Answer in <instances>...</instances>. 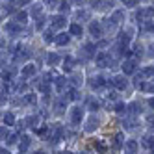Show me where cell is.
<instances>
[{"instance_id": "7bdbcfd3", "label": "cell", "mask_w": 154, "mask_h": 154, "mask_svg": "<svg viewBox=\"0 0 154 154\" xmlns=\"http://www.w3.org/2000/svg\"><path fill=\"white\" fill-rule=\"evenodd\" d=\"M134 54H136V56H141V54H143V47L141 45H136L134 47Z\"/></svg>"}, {"instance_id": "44dd1931", "label": "cell", "mask_w": 154, "mask_h": 154, "mask_svg": "<svg viewBox=\"0 0 154 154\" xmlns=\"http://www.w3.org/2000/svg\"><path fill=\"white\" fill-rule=\"evenodd\" d=\"M13 74H15V67H11V69H4V71H2V80H4V82H9Z\"/></svg>"}, {"instance_id": "8d00e7d4", "label": "cell", "mask_w": 154, "mask_h": 154, "mask_svg": "<svg viewBox=\"0 0 154 154\" xmlns=\"http://www.w3.org/2000/svg\"><path fill=\"white\" fill-rule=\"evenodd\" d=\"M115 112H117V113H126V106H125L123 102H117V104H115Z\"/></svg>"}, {"instance_id": "4dcf8cb0", "label": "cell", "mask_w": 154, "mask_h": 154, "mask_svg": "<svg viewBox=\"0 0 154 154\" xmlns=\"http://www.w3.org/2000/svg\"><path fill=\"white\" fill-rule=\"evenodd\" d=\"M87 108H89L91 112H97V109L100 108V102H98V100H93V98H91V100L87 102Z\"/></svg>"}, {"instance_id": "5b68a950", "label": "cell", "mask_w": 154, "mask_h": 154, "mask_svg": "<svg viewBox=\"0 0 154 154\" xmlns=\"http://www.w3.org/2000/svg\"><path fill=\"white\" fill-rule=\"evenodd\" d=\"M4 30H6V34H9V35H17V34H20V24L19 23H6V26H4Z\"/></svg>"}, {"instance_id": "d590c367", "label": "cell", "mask_w": 154, "mask_h": 154, "mask_svg": "<svg viewBox=\"0 0 154 154\" xmlns=\"http://www.w3.org/2000/svg\"><path fill=\"white\" fill-rule=\"evenodd\" d=\"M30 15L32 17H35V15H41V6H32V9H30Z\"/></svg>"}, {"instance_id": "ffe728a7", "label": "cell", "mask_w": 154, "mask_h": 154, "mask_svg": "<svg viewBox=\"0 0 154 154\" xmlns=\"http://www.w3.org/2000/svg\"><path fill=\"white\" fill-rule=\"evenodd\" d=\"M104 84H106V78H104V76H97V78L91 80V87H93V89H97V87H100V85H104Z\"/></svg>"}, {"instance_id": "3957f363", "label": "cell", "mask_w": 154, "mask_h": 154, "mask_svg": "<svg viewBox=\"0 0 154 154\" xmlns=\"http://www.w3.org/2000/svg\"><path fill=\"white\" fill-rule=\"evenodd\" d=\"M82 119H84V109L78 108V106L72 108V109H71V121H72V125H80Z\"/></svg>"}, {"instance_id": "ee69618b", "label": "cell", "mask_w": 154, "mask_h": 154, "mask_svg": "<svg viewBox=\"0 0 154 154\" xmlns=\"http://www.w3.org/2000/svg\"><path fill=\"white\" fill-rule=\"evenodd\" d=\"M26 102L34 104V102H35V97H34V95H26Z\"/></svg>"}, {"instance_id": "681fc988", "label": "cell", "mask_w": 154, "mask_h": 154, "mask_svg": "<svg viewBox=\"0 0 154 154\" xmlns=\"http://www.w3.org/2000/svg\"><path fill=\"white\" fill-rule=\"evenodd\" d=\"M0 154H9V152H8L6 149H2V147H0Z\"/></svg>"}, {"instance_id": "52a82bcc", "label": "cell", "mask_w": 154, "mask_h": 154, "mask_svg": "<svg viewBox=\"0 0 154 154\" xmlns=\"http://www.w3.org/2000/svg\"><path fill=\"white\" fill-rule=\"evenodd\" d=\"M98 125H100V119L98 117H89L87 119V125H85V132H93V130H97L98 128Z\"/></svg>"}, {"instance_id": "d6a6232c", "label": "cell", "mask_w": 154, "mask_h": 154, "mask_svg": "<svg viewBox=\"0 0 154 154\" xmlns=\"http://www.w3.org/2000/svg\"><path fill=\"white\" fill-rule=\"evenodd\" d=\"M35 20H37V23H35V30H43V26H45V20H47V19H45V17H37Z\"/></svg>"}, {"instance_id": "e575fe53", "label": "cell", "mask_w": 154, "mask_h": 154, "mask_svg": "<svg viewBox=\"0 0 154 154\" xmlns=\"http://www.w3.org/2000/svg\"><path fill=\"white\" fill-rule=\"evenodd\" d=\"M69 9H71L69 2H65V0H63V2H60V11H61V13H67Z\"/></svg>"}, {"instance_id": "4fadbf2b", "label": "cell", "mask_w": 154, "mask_h": 154, "mask_svg": "<svg viewBox=\"0 0 154 154\" xmlns=\"http://www.w3.org/2000/svg\"><path fill=\"white\" fill-rule=\"evenodd\" d=\"M125 149L128 150V154H136V150H137V141H134V139L126 141L125 143Z\"/></svg>"}, {"instance_id": "ab89813d", "label": "cell", "mask_w": 154, "mask_h": 154, "mask_svg": "<svg viewBox=\"0 0 154 154\" xmlns=\"http://www.w3.org/2000/svg\"><path fill=\"white\" fill-rule=\"evenodd\" d=\"M76 19H84V20H87V19H89V11H84V9H80V11L76 13Z\"/></svg>"}, {"instance_id": "816d5d0a", "label": "cell", "mask_w": 154, "mask_h": 154, "mask_svg": "<svg viewBox=\"0 0 154 154\" xmlns=\"http://www.w3.org/2000/svg\"><path fill=\"white\" fill-rule=\"evenodd\" d=\"M149 104H150V108H154V98H150V100H149Z\"/></svg>"}, {"instance_id": "f1b7e54d", "label": "cell", "mask_w": 154, "mask_h": 154, "mask_svg": "<svg viewBox=\"0 0 154 154\" xmlns=\"http://www.w3.org/2000/svg\"><path fill=\"white\" fill-rule=\"evenodd\" d=\"M39 91H41V93H48V91H50V82L43 80V82L39 84Z\"/></svg>"}, {"instance_id": "11a10c76", "label": "cell", "mask_w": 154, "mask_h": 154, "mask_svg": "<svg viewBox=\"0 0 154 154\" xmlns=\"http://www.w3.org/2000/svg\"><path fill=\"white\" fill-rule=\"evenodd\" d=\"M35 154H47V152H41V150H39V152H35Z\"/></svg>"}, {"instance_id": "9a60e30c", "label": "cell", "mask_w": 154, "mask_h": 154, "mask_svg": "<svg viewBox=\"0 0 154 154\" xmlns=\"http://www.w3.org/2000/svg\"><path fill=\"white\" fill-rule=\"evenodd\" d=\"M123 147H125V139H123V136H121V134H117L113 137V149L115 150H121Z\"/></svg>"}, {"instance_id": "db71d44e", "label": "cell", "mask_w": 154, "mask_h": 154, "mask_svg": "<svg viewBox=\"0 0 154 154\" xmlns=\"http://www.w3.org/2000/svg\"><path fill=\"white\" fill-rule=\"evenodd\" d=\"M19 2H20V4H26V2H28V0H19Z\"/></svg>"}, {"instance_id": "e0dca14e", "label": "cell", "mask_w": 154, "mask_h": 154, "mask_svg": "<svg viewBox=\"0 0 154 154\" xmlns=\"http://www.w3.org/2000/svg\"><path fill=\"white\" fill-rule=\"evenodd\" d=\"M35 65H26V67L23 69V71H20V74H23L24 76V78H28V76H32V74H35Z\"/></svg>"}, {"instance_id": "f907efd6", "label": "cell", "mask_w": 154, "mask_h": 154, "mask_svg": "<svg viewBox=\"0 0 154 154\" xmlns=\"http://www.w3.org/2000/svg\"><path fill=\"white\" fill-rule=\"evenodd\" d=\"M149 123H150V125L154 126V117H149Z\"/></svg>"}, {"instance_id": "60d3db41", "label": "cell", "mask_w": 154, "mask_h": 154, "mask_svg": "<svg viewBox=\"0 0 154 154\" xmlns=\"http://www.w3.org/2000/svg\"><path fill=\"white\" fill-rule=\"evenodd\" d=\"M89 4L93 9H100V4H102V0H89Z\"/></svg>"}, {"instance_id": "9c48e42d", "label": "cell", "mask_w": 154, "mask_h": 154, "mask_svg": "<svg viewBox=\"0 0 154 154\" xmlns=\"http://www.w3.org/2000/svg\"><path fill=\"white\" fill-rule=\"evenodd\" d=\"M136 61L134 60H126L125 63H123V72L125 74H132V72H136Z\"/></svg>"}, {"instance_id": "6da1fadb", "label": "cell", "mask_w": 154, "mask_h": 154, "mask_svg": "<svg viewBox=\"0 0 154 154\" xmlns=\"http://www.w3.org/2000/svg\"><path fill=\"white\" fill-rule=\"evenodd\" d=\"M95 61H97V65L98 67H113V60L109 58V54H106V52H100V54H97V58H95Z\"/></svg>"}, {"instance_id": "cb8c5ba5", "label": "cell", "mask_w": 154, "mask_h": 154, "mask_svg": "<svg viewBox=\"0 0 154 154\" xmlns=\"http://www.w3.org/2000/svg\"><path fill=\"white\" fill-rule=\"evenodd\" d=\"M128 43H130V35H128V34H125V32H123V34L119 35V47H126Z\"/></svg>"}, {"instance_id": "ac0fdd59", "label": "cell", "mask_w": 154, "mask_h": 154, "mask_svg": "<svg viewBox=\"0 0 154 154\" xmlns=\"http://www.w3.org/2000/svg\"><path fill=\"white\" fill-rule=\"evenodd\" d=\"M95 149H97V152H98V154H106V152H108L106 143H104V141H100V139H97V141H95Z\"/></svg>"}, {"instance_id": "f5cc1de1", "label": "cell", "mask_w": 154, "mask_h": 154, "mask_svg": "<svg viewBox=\"0 0 154 154\" xmlns=\"http://www.w3.org/2000/svg\"><path fill=\"white\" fill-rule=\"evenodd\" d=\"M72 2H74V4H82V2H84V0H72Z\"/></svg>"}, {"instance_id": "5bb4252c", "label": "cell", "mask_w": 154, "mask_h": 154, "mask_svg": "<svg viewBox=\"0 0 154 154\" xmlns=\"http://www.w3.org/2000/svg\"><path fill=\"white\" fill-rule=\"evenodd\" d=\"M69 32H71V35H76V37H80L84 30H82V26H80L78 23H72V24H71V28H69Z\"/></svg>"}, {"instance_id": "30bf717a", "label": "cell", "mask_w": 154, "mask_h": 154, "mask_svg": "<svg viewBox=\"0 0 154 154\" xmlns=\"http://www.w3.org/2000/svg\"><path fill=\"white\" fill-rule=\"evenodd\" d=\"M65 100H78V98H80V93H78V89H74V87H71V89L67 91V93H65Z\"/></svg>"}, {"instance_id": "484cf974", "label": "cell", "mask_w": 154, "mask_h": 154, "mask_svg": "<svg viewBox=\"0 0 154 154\" xmlns=\"http://www.w3.org/2000/svg\"><path fill=\"white\" fill-rule=\"evenodd\" d=\"M37 123H39V117H37V115H30V117L26 119V125H28V126H32V128H35V126H37Z\"/></svg>"}, {"instance_id": "f35d334b", "label": "cell", "mask_w": 154, "mask_h": 154, "mask_svg": "<svg viewBox=\"0 0 154 154\" xmlns=\"http://www.w3.org/2000/svg\"><path fill=\"white\" fill-rule=\"evenodd\" d=\"M134 125H136V121H134V119H126L125 123H123V126H125L126 130H132V128H134Z\"/></svg>"}, {"instance_id": "7dc6e473", "label": "cell", "mask_w": 154, "mask_h": 154, "mask_svg": "<svg viewBox=\"0 0 154 154\" xmlns=\"http://www.w3.org/2000/svg\"><path fill=\"white\" fill-rule=\"evenodd\" d=\"M17 141V136H9L8 137V143H9V145H11V143H15Z\"/></svg>"}, {"instance_id": "7402d4cb", "label": "cell", "mask_w": 154, "mask_h": 154, "mask_svg": "<svg viewBox=\"0 0 154 154\" xmlns=\"http://www.w3.org/2000/svg\"><path fill=\"white\" fill-rule=\"evenodd\" d=\"M28 147H30V137H28V136H23V137H20V143H19L20 152H24Z\"/></svg>"}, {"instance_id": "bcb514c9", "label": "cell", "mask_w": 154, "mask_h": 154, "mask_svg": "<svg viewBox=\"0 0 154 154\" xmlns=\"http://www.w3.org/2000/svg\"><path fill=\"white\" fill-rule=\"evenodd\" d=\"M45 4H48V6H56V4H60V0H45Z\"/></svg>"}, {"instance_id": "9f6ffc18", "label": "cell", "mask_w": 154, "mask_h": 154, "mask_svg": "<svg viewBox=\"0 0 154 154\" xmlns=\"http://www.w3.org/2000/svg\"><path fill=\"white\" fill-rule=\"evenodd\" d=\"M67 154H71V152H67Z\"/></svg>"}, {"instance_id": "d4e9b609", "label": "cell", "mask_w": 154, "mask_h": 154, "mask_svg": "<svg viewBox=\"0 0 154 154\" xmlns=\"http://www.w3.org/2000/svg\"><path fill=\"white\" fill-rule=\"evenodd\" d=\"M126 109H130V113H132V115H137V113H141V106H139L137 102H132V104H130Z\"/></svg>"}, {"instance_id": "74e56055", "label": "cell", "mask_w": 154, "mask_h": 154, "mask_svg": "<svg viewBox=\"0 0 154 154\" xmlns=\"http://www.w3.org/2000/svg\"><path fill=\"white\" fill-rule=\"evenodd\" d=\"M6 137H9V130H8V126H0V139H6Z\"/></svg>"}, {"instance_id": "1f68e13d", "label": "cell", "mask_w": 154, "mask_h": 154, "mask_svg": "<svg viewBox=\"0 0 154 154\" xmlns=\"http://www.w3.org/2000/svg\"><path fill=\"white\" fill-rule=\"evenodd\" d=\"M67 84V80L63 78V76H58L56 78V87H58V91H63V85Z\"/></svg>"}, {"instance_id": "836d02e7", "label": "cell", "mask_w": 154, "mask_h": 154, "mask_svg": "<svg viewBox=\"0 0 154 154\" xmlns=\"http://www.w3.org/2000/svg\"><path fill=\"white\" fill-rule=\"evenodd\" d=\"M45 41H47V43L56 41V37H54V32H52V30H47V32H45Z\"/></svg>"}, {"instance_id": "c3c4849f", "label": "cell", "mask_w": 154, "mask_h": 154, "mask_svg": "<svg viewBox=\"0 0 154 154\" xmlns=\"http://www.w3.org/2000/svg\"><path fill=\"white\" fill-rule=\"evenodd\" d=\"M6 102V97H4V93H0V104H4Z\"/></svg>"}, {"instance_id": "7c38bea8", "label": "cell", "mask_w": 154, "mask_h": 154, "mask_svg": "<svg viewBox=\"0 0 154 154\" xmlns=\"http://www.w3.org/2000/svg\"><path fill=\"white\" fill-rule=\"evenodd\" d=\"M95 50H97V45H93V43H87V45L84 47V54L87 58H93L95 56Z\"/></svg>"}, {"instance_id": "83f0119b", "label": "cell", "mask_w": 154, "mask_h": 154, "mask_svg": "<svg viewBox=\"0 0 154 154\" xmlns=\"http://www.w3.org/2000/svg\"><path fill=\"white\" fill-rule=\"evenodd\" d=\"M123 17H125V11H123V9H117V11H115V13L112 15V19L115 20V23H117V24L121 23V20H123Z\"/></svg>"}, {"instance_id": "8fae6325", "label": "cell", "mask_w": 154, "mask_h": 154, "mask_svg": "<svg viewBox=\"0 0 154 154\" xmlns=\"http://www.w3.org/2000/svg\"><path fill=\"white\" fill-rule=\"evenodd\" d=\"M65 108H67V100H65V98H61V100H56V102H54V112H56V113H63V112H65Z\"/></svg>"}, {"instance_id": "f6af8a7d", "label": "cell", "mask_w": 154, "mask_h": 154, "mask_svg": "<svg viewBox=\"0 0 154 154\" xmlns=\"http://www.w3.org/2000/svg\"><path fill=\"white\" fill-rule=\"evenodd\" d=\"M24 126H26V121H19V123H17V128L19 130H24Z\"/></svg>"}, {"instance_id": "2e32d148", "label": "cell", "mask_w": 154, "mask_h": 154, "mask_svg": "<svg viewBox=\"0 0 154 154\" xmlns=\"http://www.w3.org/2000/svg\"><path fill=\"white\" fill-rule=\"evenodd\" d=\"M69 41H71V35L69 34H60L58 37H56V43L60 47H63V45H69Z\"/></svg>"}, {"instance_id": "d6986e66", "label": "cell", "mask_w": 154, "mask_h": 154, "mask_svg": "<svg viewBox=\"0 0 154 154\" xmlns=\"http://www.w3.org/2000/svg\"><path fill=\"white\" fill-rule=\"evenodd\" d=\"M26 19H28V13L26 11H17L15 13V23H19V24H24Z\"/></svg>"}, {"instance_id": "4316f807", "label": "cell", "mask_w": 154, "mask_h": 154, "mask_svg": "<svg viewBox=\"0 0 154 154\" xmlns=\"http://www.w3.org/2000/svg\"><path fill=\"white\" fill-rule=\"evenodd\" d=\"M4 123H6V126L15 125V115H13V113H6V115H4Z\"/></svg>"}, {"instance_id": "8992f818", "label": "cell", "mask_w": 154, "mask_h": 154, "mask_svg": "<svg viewBox=\"0 0 154 154\" xmlns=\"http://www.w3.org/2000/svg\"><path fill=\"white\" fill-rule=\"evenodd\" d=\"M65 23H67V20H65L63 15H56V17H52V19H50V26H52V28H56V30L63 28Z\"/></svg>"}, {"instance_id": "603a6c76", "label": "cell", "mask_w": 154, "mask_h": 154, "mask_svg": "<svg viewBox=\"0 0 154 154\" xmlns=\"http://www.w3.org/2000/svg\"><path fill=\"white\" fill-rule=\"evenodd\" d=\"M60 60H61V58L58 56V54H54V52L47 56V61H48V65H58V63H60Z\"/></svg>"}, {"instance_id": "7a4b0ae2", "label": "cell", "mask_w": 154, "mask_h": 154, "mask_svg": "<svg viewBox=\"0 0 154 154\" xmlns=\"http://www.w3.org/2000/svg\"><path fill=\"white\" fill-rule=\"evenodd\" d=\"M89 34L98 39V37H102L104 35V28H102V23H98V20H93V23L89 24Z\"/></svg>"}, {"instance_id": "ba28073f", "label": "cell", "mask_w": 154, "mask_h": 154, "mask_svg": "<svg viewBox=\"0 0 154 154\" xmlns=\"http://www.w3.org/2000/svg\"><path fill=\"white\" fill-rule=\"evenodd\" d=\"M28 58H30V52L24 50V48H19V50L15 52V58H13V60H15V63H19V61L23 63V61H26Z\"/></svg>"}, {"instance_id": "277c9868", "label": "cell", "mask_w": 154, "mask_h": 154, "mask_svg": "<svg viewBox=\"0 0 154 154\" xmlns=\"http://www.w3.org/2000/svg\"><path fill=\"white\" fill-rule=\"evenodd\" d=\"M112 85L115 87V89H126V85H128V80L125 78V76H115V78H112Z\"/></svg>"}, {"instance_id": "b9f144b4", "label": "cell", "mask_w": 154, "mask_h": 154, "mask_svg": "<svg viewBox=\"0 0 154 154\" xmlns=\"http://www.w3.org/2000/svg\"><path fill=\"white\" fill-rule=\"evenodd\" d=\"M137 2H139V0H123V4H125V6H130V8L137 6Z\"/></svg>"}, {"instance_id": "f546056e", "label": "cell", "mask_w": 154, "mask_h": 154, "mask_svg": "<svg viewBox=\"0 0 154 154\" xmlns=\"http://www.w3.org/2000/svg\"><path fill=\"white\" fill-rule=\"evenodd\" d=\"M143 145L149 147V149H152L154 147V137L152 136H145V137H143Z\"/></svg>"}]
</instances>
